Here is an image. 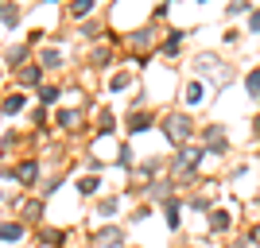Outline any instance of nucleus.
<instances>
[{
	"mask_svg": "<svg viewBox=\"0 0 260 248\" xmlns=\"http://www.w3.org/2000/svg\"><path fill=\"white\" fill-rule=\"evenodd\" d=\"M249 31H252V35H260V8H252V12H249Z\"/></svg>",
	"mask_w": 260,
	"mask_h": 248,
	"instance_id": "obj_22",
	"label": "nucleus"
},
{
	"mask_svg": "<svg viewBox=\"0 0 260 248\" xmlns=\"http://www.w3.org/2000/svg\"><path fill=\"white\" fill-rule=\"evenodd\" d=\"M241 12H252L249 0H229V4H225V16H241Z\"/></svg>",
	"mask_w": 260,
	"mask_h": 248,
	"instance_id": "obj_15",
	"label": "nucleus"
},
{
	"mask_svg": "<svg viewBox=\"0 0 260 248\" xmlns=\"http://www.w3.org/2000/svg\"><path fill=\"white\" fill-rule=\"evenodd\" d=\"M202 155H206L202 148H179V155H175V171H183V174L198 171V163H202Z\"/></svg>",
	"mask_w": 260,
	"mask_h": 248,
	"instance_id": "obj_3",
	"label": "nucleus"
},
{
	"mask_svg": "<svg viewBox=\"0 0 260 248\" xmlns=\"http://www.w3.org/2000/svg\"><path fill=\"white\" fill-rule=\"evenodd\" d=\"M117 155H120V163H124V167H132V148H128V144H120Z\"/></svg>",
	"mask_w": 260,
	"mask_h": 248,
	"instance_id": "obj_25",
	"label": "nucleus"
},
{
	"mask_svg": "<svg viewBox=\"0 0 260 248\" xmlns=\"http://www.w3.org/2000/svg\"><path fill=\"white\" fill-rule=\"evenodd\" d=\"M194 70H198V74H202V78H210V82H214L217 89L233 82V70H229V66L221 62L217 54H202V58H198V62H194Z\"/></svg>",
	"mask_w": 260,
	"mask_h": 248,
	"instance_id": "obj_1",
	"label": "nucleus"
},
{
	"mask_svg": "<svg viewBox=\"0 0 260 248\" xmlns=\"http://www.w3.org/2000/svg\"><path fill=\"white\" fill-rule=\"evenodd\" d=\"M124 86H128V78H124V74H117V78H113V82H109V89H113V93H120V89H124Z\"/></svg>",
	"mask_w": 260,
	"mask_h": 248,
	"instance_id": "obj_24",
	"label": "nucleus"
},
{
	"mask_svg": "<svg viewBox=\"0 0 260 248\" xmlns=\"http://www.w3.org/2000/svg\"><path fill=\"white\" fill-rule=\"evenodd\" d=\"M93 244L98 248H120L124 244V233H120V229H98V233H93Z\"/></svg>",
	"mask_w": 260,
	"mask_h": 248,
	"instance_id": "obj_4",
	"label": "nucleus"
},
{
	"mask_svg": "<svg viewBox=\"0 0 260 248\" xmlns=\"http://www.w3.org/2000/svg\"><path fill=\"white\" fill-rule=\"evenodd\" d=\"M98 186H101V179L98 174H82V179H78V194H98Z\"/></svg>",
	"mask_w": 260,
	"mask_h": 248,
	"instance_id": "obj_10",
	"label": "nucleus"
},
{
	"mask_svg": "<svg viewBox=\"0 0 260 248\" xmlns=\"http://www.w3.org/2000/svg\"><path fill=\"white\" fill-rule=\"evenodd\" d=\"M39 66H43V70H58V66H62V51H54V47H47V51L39 54Z\"/></svg>",
	"mask_w": 260,
	"mask_h": 248,
	"instance_id": "obj_7",
	"label": "nucleus"
},
{
	"mask_svg": "<svg viewBox=\"0 0 260 248\" xmlns=\"http://www.w3.org/2000/svg\"><path fill=\"white\" fill-rule=\"evenodd\" d=\"M23 58H27V47H12V51H8V62L12 66H20Z\"/></svg>",
	"mask_w": 260,
	"mask_h": 248,
	"instance_id": "obj_21",
	"label": "nucleus"
},
{
	"mask_svg": "<svg viewBox=\"0 0 260 248\" xmlns=\"http://www.w3.org/2000/svg\"><path fill=\"white\" fill-rule=\"evenodd\" d=\"M16 179H20V183H27V186H35V179H39V163H35V159H23L20 171H16Z\"/></svg>",
	"mask_w": 260,
	"mask_h": 248,
	"instance_id": "obj_6",
	"label": "nucleus"
},
{
	"mask_svg": "<svg viewBox=\"0 0 260 248\" xmlns=\"http://www.w3.org/2000/svg\"><path fill=\"white\" fill-rule=\"evenodd\" d=\"M206 144H210V151L221 155V151L229 148V144H225V128H221V124H210V128H206Z\"/></svg>",
	"mask_w": 260,
	"mask_h": 248,
	"instance_id": "obj_5",
	"label": "nucleus"
},
{
	"mask_svg": "<svg viewBox=\"0 0 260 248\" xmlns=\"http://www.w3.org/2000/svg\"><path fill=\"white\" fill-rule=\"evenodd\" d=\"M39 101H43V105H54V101H58V89H54V86H43V89H39Z\"/></svg>",
	"mask_w": 260,
	"mask_h": 248,
	"instance_id": "obj_20",
	"label": "nucleus"
},
{
	"mask_svg": "<svg viewBox=\"0 0 260 248\" xmlns=\"http://www.w3.org/2000/svg\"><path fill=\"white\" fill-rule=\"evenodd\" d=\"M0 109H4V113H20V109H23V93H12V97H4V105H0Z\"/></svg>",
	"mask_w": 260,
	"mask_h": 248,
	"instance_id": "obj_17",
	"label": "nucleus"
},
{
	"mask_svg": "<svg viewBox=\"0 0 260 248\" xmlns=\"http://www.w3.org/2000/svg\"><path fill=\"white\" fill-rule=\"evenodd\" d=\"M202 97H206V89H202V82H190V86H186V105H198Z\"/></svg>",
	"mask_w": 260,
	"mask_h": 248,
	"instance_id": "obj_14",
	"label": "nucleus"
},
{
	"mask_svg": "<svg viewBox=\"0 0 260 248\" xmlns=\"http://www.w3.org/2000/svg\"><path fill=\"white\" fill-rule=\"evenodd\" d=\"M249 240H252V244H260V225H256V229L249 233Z\"/></svg>",
	"mask_w": 260,
	"mask_h": 248,
	"instance_id": "obj_28",
	"label": "nucleus"
},
{
	"mask_svg": "<svg viewBox=\"0 0 260 248\" xmlns=\"http://www.w3.org/2000/svg\"><path fill=\"white\" fill-rule=\"evenodd\" d=\"M198 4H210V0H198Z\"/></svg>",
	"mask_w": 260,
	"mask_h": 248,
	"instance_id": "obj_30",
	"label": "nucleus"
},
{
	"mask_svg": "<svg viewBox=\"0 0 260 248\" xmlns=\"http://www.w3.org/2000/svg\"><path fill=\"white\" fill-rule=\"evenodd\" d=\"M20 237H23L20 221H4V225H0V240H20Z\"/></svg>",
	"mask_w": 260,
	"mask_h": 248,
	"instance_id": "obj_11",
	"label": "nucleus"
},
{
	"mask_svg": "<svg viewBox=\"0 0 260 248\" xmlns=\"http://www.w3.org/2000/svg\"><path fill=\"white\" fill-rule=\"evenodd\" d=\"M190 132H194V120L186 117V113H171V117L163 120V136H167V140H171L175 148H186Z\"/></svg>",
	"mask_w": 260,
	"mask_h": 248,
	"instance_id": "obj_2",
	"label": "nucleus"
},
{
	"mask_svg": "<svg viewBox=\"0 0 260 248\" xmlns=\"http://www.w3.org/2000/svg\"><path fill=\"white\" fill-rule=\"evenodd\" d=\"M39 78H43V66H23V70H20L23 86H39Z\"/></svg>",
	"mask_w": 260,
	"mask_h": 248,
	"instance_id": "obj_12",
	"label": "nucleus"
},
{
	"mask_svg": "<svg viewBox=\"0 0 260 248\" xmlns=\"http://www.w3.org/2000/svg\"><path fill=\"white\" fill-rule=\"evenodd\" d=\"M144 128H152V117H144V113H132V117H128V132H144Z\"/></svg>",
	"mask_w": 260,
	"mask_h": 248,
	"instance_id": "obj_13",
	"label": "nucleus"
},
{
	"mask_svg": "<svg viewBox=\"0 0 260 248\" xmlns=\"http://www.w3.org/2000/svg\"><path fill=\"white\" fill-rule=\"evenodd\" d=\"M113 209H117V198H105V202H101V214L109 217V214H113Z\"/></svg>",
	"mask_w": 260,
	"mask_h": 248,
	"instance_id": "obj_26",
	"label": "nucleus"
},
{
	"mask_svg": "<svg viewBox=\"0 0 260 248\" xmlns=\"http://www.w3.org/2000/svg\"><path fill=\"white\" fill-rule=\"evenodd\" d=\"M16 16H20V8H16V4H8V8H4V20L16 23Z\"/></svg>",
	"mask_w": 260,
	"mask_h": 248,
	"instance_id": "obj_27",
	"label": "nucleus"
},
{
	"mask_svg": "<svg viewBox=\"0 0 260 248\" xmlns=\"http://www.w3.org/2000/svg\"><path fill=\"white\" fill-rule=\"evenodd\" d=\"M78 124V113L74 109H62V113H58V128H74Z\"/></svg>",
	"mask_w": 260,
	"mask_h": 248,
	"instance_id": "obj_18",
	"label": "nucleus"
},
{
	"mask_svg": "<svg viewBox=\"0 0 260 248\" xmlns=\"http://www.w3.org/2000/svg\"><path fill=\"white\" fill-rule=\"evenodd\" d=\"M245 93H249L252 101H260V66L245 74Z\"/></svg>",
	"mask_w": 260,
	"mask_h": 248,
	"instance_id": "obj_8",
	"label": "nucleus"
},
{
	"mask_svg": "<svg viewBox=\"0 0 260 248\" xmlns=\"http://www.w3.org/2000/svg\"><path fill=\"white\" fill-rule=\"evenodd\" d=\"M93 4H98V0H74V4H70V16H86V12H93Z\"/></svg>",
	"mask_w": 260,
	"mask_h": 248,
	"instance_id": "obj_19",
	"label": "nucleus"
},
{
	"mask_svg": "<svg viewBox=\"0 0 260 248\" xmlns=\"http://www.w3.org/2000/svg\"><path fill=\"white\" fill-rule=\"evenodd\" d=\"M62 233H54V229H47V233H43V244H62Z\"/></svg>",
	"mask_w": 260,
	"mask_h": 248,
	"instance_id": "obj_23",
	"label": "nucleus"
},
{
	"mask_svg": "<svg viewBox=\"0 0 260 248\" xmlns=\"http://www.w3.org/2000/svg\"><path fill=\"white\" fill-rule=\"evenodd\" d=\"M229 225H233V217H229L225 209H214V214H210V229H214V233H225Z\"/></svg>",
	"mask_w": 260,
	"mask_h": 248,
	"instance_id": "obj_9",
	"label": "nucleus"
},
{
	"mask_svg": "<svg viewBox=\"0 0 260 248\" xmlns=\"http://www.w3.org/2000/svg\"><path fill=\"white\" fill-rule=\"evenodd\" d=\"M47 4H58V0H47Z\"/></svg>",
	"mask_w": 260,
	"mask_h": 248,
	"instance_id": "obj_29",
	"label": "nucleus"
},
{
	"mask_svg": "<svg viewBox=\"0 0 260 248\" xmlns=\"http://www.w3.org/2000/svg\"><path fill=\"white\" fill-rule=\"evenodd\" d=\"M179 47H183V31H171V39L163 43V54H179Z\"/></svg>",
	"mask_w": 260,
	"mask_h": 248,
	"instance_id": "obj_16",
	"label": "nucleus"
}]
</instances>
